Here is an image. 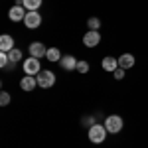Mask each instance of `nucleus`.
<instances>
[{
  "label": "nucleus",
  "instance_id": "f257e3e1",
  "mask_svg": "<svg viewBox=\"0 0 148 148\" xmlns=\"http://www.w3.org/2000/svg\"><path fill=\"white\" fill-rule=\"evenodd\" d=\"M105 138H107V128H105V125L89 126V140H91L93 144H101Z\"/></svg>",
  "mask_w": 148,
  "mask_h": 148
},
{
  "label": "nucleus",
  "instance_id": "f03ea898",
  "mask_svg": "<svg viewBox=\"0 0 148 148\" xmlns=\"http://www.w3.org/2000/svg\"><path fill=\"white\" fill-rule=\"evenodd\" d=\"M123 119L119 116V114H111V116H107V121H105V128H107V132H111V134H116V132H121L123 130Z\"/></svg>",
  "mask_w": 148,
  "mask_h": 148
},
{
  "label": "nucleus",
  "instance_id": "7ed1b4c3",
  "mask_svg": "<svg viewBox=\"0 0 148 148\" xmlns=\"http://www.w3.org/2000/svg\"><path fill=\"white\" fill-rule=\"evenodd\" d=\"M36 79H38V85H40V87L49 89V87H53V83H56V75H53V71L44 69V71H40V73L36 75Z\"/></svg>",
  "mask_w": 148,
  "mask_h": 148
},
{
  "label": "nucleus",
  "instance_id": "20e7f679",
  "mask_svg": "<svg viewBox=\"0 0 148 148\" xmlns=\"http://www.w3.org/2000/svg\"><path fill=\"white\" fill-rule=\"evenodd\" d=\"M24 24H26L28 30H36V28H40V24H42V16H40V12H28L26 18H24Z\"/></svg>",
  "mask_w": 148,
  "mask_h": 148
},
{
  "label": "nucleus",
  "instance_id": "39448f33",
  "mask_svg": "<svg viewBox=\"0 0 148 148\" xmlns=\"http://www.w3.org/2000/svg\"><path fill=\"white\" fill-rule=\"evenodd\" d=\"M24 71H26V75H36V73H40V71H42V67H40V59L30 56V59L24 61Z\"/></svg>",
  "mask_w": 148,
  "mask_h": 148
},
{
  "label": "nucleus",
  "instance_id": "423d86ee",
  "mask_svg": "<svg viewBox=\"0 0 148 148\" xmlns=\"http://www.w3.org/2000/svg\"><path fill=\"white\" fill-rule=\"evenodd\" d=\"M28 51H30V56L32 57H44L47 53V47L42 44V42H34V44H30V47H28Z\"/></svg>",
  "mask_w": 148,
  "mask_h": 148
},
{
  "label": "nucleus",
  "instance_id": "0eeeda50",
  "mask_svg": "<svg viewBox=\"0 0 148 148\" xmlns=\"http://www.w3.org/2000/svg\"><path fill=\"white\" fill-rule=\"evenodd\" d=\"M99 42H101V36H99V32H95V30H89L87 34L83 36V44H85L87 47L99 46Z\"/></svg>",
  "mask_w": 148,
  "mask_h": 148
},
{
  "label": "nucleus",
  "instance_id": "6e6552de",
  "mask_svg": "<svg viewBox=\"0 0 148 148\" xmlns=\"http://www.w3.org/2000/svg\"><path fill=\"white\" fill-rule=\"evenodd\" d=\"M26 8L24 6H12L10 12H8V16H10V20L12 22H22L24 18H26Z\"/></svg>",
  "mask_w": 148,
  "mask_h": 148
},
{
  "label": "nucleus",
  "instance_id": "1a4fd4ad",
  "mask_svg": "<svg viewBox=\"0 0 148 148\" xmlns=\"http://www.w3.org/2000/svg\"><path fill=\"white\" fill-rule=\"evenodd\" d=\"M77 61L79 59H75L73 56H63L59 59V65L65 69V71H73V69H77Z\"/></svg>",
  "mask_w": 148,
  "mask_h": 148
},
{
  "label": "nucleus",
  "instance_id": "9d476101",
  "mask_svg": "<svg viewBox=\"0 0 148 148\" xmlns=\"http://www.w3.org/2000/svg\"><path fill=\"white\" fill-rule=\"evenodd\" d=\"M14 49V38L8 34H4V36H0V51H12Z\"/></svg>",
  "mask_w": 148,
  "mask_h": 148
},
{
  "label": "nucleus",
  "instance_id": "9b49d317",
  "mask_svg": "<svg viewBox=\"0 0 148 148\" xmlns=\"http://www.w3.org/2000/svg\"><path fill=\"white\" fill-rule=\"evenodd\" d=\"M36 85H38V79H36L34 75H26V77H22V81H20L22 91H34Z\"/></svg>",
  "mask_w": 148,
  "mask_h": 148
},
{
  "label": "nucleus",
  "instance_id": "f8f14e48",
  "mask_svg": "<svg viewBox=\"0 0 148 148\" xmlns=\"http://www.w3.org/2000/svg\"><path fill=\"white\" fill-rule=\"evenodd\" d=\"M101 65H103V69H105V71H116V69H119V59H114V57L107 56V57L101 61Z\"/></svg>",
  "mask_w": 148,
  "mask_h": 148
},
{
  "label": "nucleus",
  "instance_id": "ddd939ff",
  "mask_svg": "<svg viewBox=\"0 0 148 148\" xmlns=\"http://www.w3.org/2000/svg\"><path fill=\"white\" fill-rule=\"evenodd\" d=\"M132 65H134V56L132 53H123V56L119 57V67L128 69V67H132Z\"/></svg>",
  "mask_w": 148,
  "mask_h": 148
},
{
  "label": "nucleus",
  "instance_id": "4468645a",
  "mask_svg": "<svg viewBox=\"0 0 148 148\" xmlns=\"http://www.w3.org/2000/svg\"><path fill=\"white\" fill-rule=\"evenodd\" d=\"M46 57H47V61H59L63 56H61V51H59L57 47H47Z\"/></svg>",
  "mask_w": 148,
  "mask_h": 148
},
{
  "label": "nucleus",
  "instance_id": "2eb2a0df",
  "mask_svg": "<svg viewBox=\"0 0 148 148\" xmlns=\"http://www.w3.org/2000/svg\"><path fill=\"white\" fill-rule=\"evenodd\" d=\"M8 57H10V65L14 67V65H16V63L22 59V51H20L18 47H14L12 51H8Z\"/></svg>",
  "mask_w": 148,
  "mask_h": 148
},
{
  "label": "nucleus",
  "instance_id": "dca6fc26",
  "mask_svg": "<svg viewBox=\"0 0 148 148\" xmlns=\"http://www.w3.org/2000/svg\"><path fill=\"white\" fill-rule=\"evenodd\" d=\"M40 6H42V0H24V8L30 12H36Z\"/></svg>",
  "mask_w": 148,
  "mask_h": 148
},
{
  "label": "nucleus",
  "instance_id": "f3484780",
  "mask_svg": "<svg viewBox=\"0 0 148 148\" xmlns=\"http://www.w3.org/2000/svg\"><path fill=\"white\" fill-rule=\"evenodd\" d=\"M87 26H89V30H95V32H97V28H101V20L93 16V18L87 20Z\"/></svg>",
  "mask_w": 148,
  "mask_h": 148
},
{
  "label": "nucleus",
  "instance_id": "a211bd4d",
  "mask_svg": "<svg viewBox=\"0 0 148 148\" xmlns=\"http://www.w3.org/2000/svg\"><path fill=\"white\" fill-rule=\"evenodd\" d=\"M75 71H79V73H87V71H89V63H87V61H83V59H79Z\"/></svg>",
  "mask_w": 148,
  "mask_h": 148
},
{
  "label": "nucleus",
  "instance_id": "6ab92c4d",
  "mask_svg": "<svg viewBox=\"0 0 148 148\" xmlns=\"http://www.w3.org/2000/svg\"><path fill=\"white\" fill-rule=\"evenodd\" d=\"M8 103H10V95H8L6 91H2V93H0V105H2V107H6Z\"/></svg>",
  "mask_w": 148,
  "mask_h": 148
},
{
  "label": "nucleus",
  "instance_id": "aec40b11",
  "mask_svg": "<svg viewBox=\"0 0 148 148\" xmlns=\"http://www.w3.org/2000/svg\"><path fill=\"white\" fill-rule=\"evenodd\" d=\"M113 73H114V79H119V81L125 77V69H123V67H119L116 71H113Z\"/></svg>",
  "mask_w": 148,
  "mask_h": 148
},
{
  "label": "nucleus",
  "instance_id": "412c9836",
  "mask_svg": "<svg viewBox=\"0 0 148 148\" xmlns=\"http://www.w3.org/2000/svg\"><path fill=\"white\" fill-rule=\"evenodd\" d=\"M91 123H93V116H91V119H89V116H85V119H83V125H85V126H93Z\"/></svg>",
  "mask_w": 148,
  "mask_h": 148
}]
</instances>
